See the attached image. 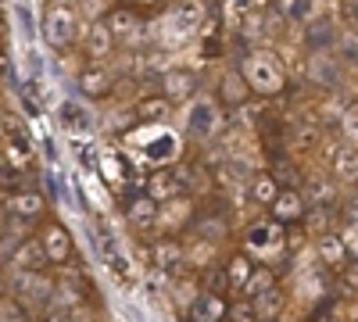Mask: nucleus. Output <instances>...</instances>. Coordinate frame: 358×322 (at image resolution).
Returning a JSON list of instances; mask_svg holds the SVG:
<instances>
[{
	"label": "nucleus",
	"mask_w": 358,
	"mask_h": 322,
	"mask_svg": "<svg viewBox=\"0 0 358 322\" xmlns=\"http://www.w3.org/2000/svg\"><path fill=\"white\" fill-rule=\"evenodd\" d=\"M241 75L248 90L258 97H280L287 90V68L273 50H251L241 65Z\"/></svg>",
	"instance_id": "nucleus-1"
},
{
	"label": "nucleus",
	"mask_w": 358,
	"mask_h": 322,
	"mask_svg": "<svg viewBox=\"0 0 358 322\" xmlns=\"http://www.w3.org/2000/svg\"><path fill=\"white\" fill-rule=\"evenodd\" d=\"M283 251H287V233L273 219L258 222L244 233V254L255 261H276V258H283Z\"/></svg>",
	"instance_id": "nucleus-2"
},
{
	"label": "nucleus",
	"mask_w": 358,
	"mask_h": 322,
	"mask_svg": "<svg viewBox=\"0 0 358 322\" xmlns=\"http://www.w3.org/2000/svg\"><path fill=\"white\" fill-rule=\"evenodd\" d=\"M76 29H79V18H76L72 8H65V4L47 8V15H43V40L50 47H69L79 36Z\"/></svg>",
	"instance_id": "nucleus-3"
},
{
	"label": "nucleus",
	"mask_w": 358,
	"mask_h": 322,
	"mask_svg": "<svg viewBox=\"0 0 358 322\" xmlns=\"http://www.w3.org/2000/svg\"><path fill=\"white\" fill-rule=\"evenodd\" d=\"M219 126V111H215V101L208 97H194L190 101V111H187V129L194 136H212Z\"/></svg>",
	"instance_id": "nucleus-4"
},
{
	"label": "nucleus",
	"mask_w": 358,
	"mask_h": 322,
	"mask_svg": "<svg viewBox=\"0 0 358 322\" xmlns=\"http://www.w3.org/2000/svg\"><path fill=\"white\" fill-rule=\"evenodd\" d=\"M162 97L172 104V101H194L197 97V79H194V72H187V68H169L165 72V79H162Z\"/></svg>",
	"instance_id": "nucleus-5"
},
{
	"label": "nucleus",
	"mask_w": 358,
	"mask_h": 322,
	"mask_svg": "<svg viewBox=\"0 0 358 322\" xmlns=\"http://www.w3.org/2000/svg\"><path fill=\"white\" fill-rule=\"evenodd\" d=\"M40 244H43V251H47V261H50V265H65L69 254H72V237H69V229L57 226V222L43 229Z\"/></svg>",
	"instance_id": "nucleus-6"
},
{
	"label": "nucleus",
	"mask_w": 358,
	"mask_h": 322,
	"mask_svg": "<svg viewBox=\"0 0 358 322\" xmlns=\"http://www.w3.org/2000/svg\"><path fill=\"white\" fill-rule=\"evenodd\" d=\"M273 208V222H294V219H305V212H308V204H305V197H301V190H280L276 193V200L268 204Z\"/></svg>",
	"instance_id": "nucleus-7"
},
{
	"label": "nucleus",
	"mask_w": 358,
	"mask_h": 322,
	"mask_svg": "<svg viewBox=\"0 0 358 322\" xmlns=\"http://www.w3.org/2000/svg\"><path fill=\"white\" fill-rule=\"evenodd\" d=\"M11 265H15V272H43V265H47V251H43L40 237L18 244L15 254H11Z\"/></svg>",
	"instance_id": "nucleus-8"
},
{
	"label": "nucleus",
	"mask_w": 358,
	"mask_h": 322,
	"mask_svg": "<svg viewBox=\"0 0 358 322\" xmlns=\"http://www.w3.org/2000/svg\"><path fill=\"white\" fill-rule=\"evenodd\" d=\"M308 79L319 82V86H337L344 75H341V61L337 54H326V50H315L312 61H308Z\"/></svg>",
	"instance_id": "nucleus-9"
},
{
	"label": "nucleus",
	"mask_w": 358,
	"mask_h": 322,
	"mask_svg": "<svg viewBox=\"0 0 358 322\" xmlns=\"http://www.w3.org/2000/svg\"><path fill=\"white\" fill-rule=\"evenodd\" d=\"M201 18H204V8L201 4H176L172 11H169V29L172 33H197V25H201Z\"/></svg>",
	"instance_id": "nucleus-10"
},
{
	"label": "nucleus",
	"mask_w": 358,
	"mask_h": 322,
	"mask_svg": "<svg viewBox=\"0 0 358 322\" xmlns=\"http://www.w3.org/2000/svg\"><path fill=\"white\" fill-rule=\"evenodd\" d=\"M229 315V305L219 298V294H201L194 305H190V319L194 322H222Z\"/></svg>",
	"instance_id": "nucleus-11"
},
{
	"label": "nucleus",
	"mask_w": 358,
	"mask_h": 322,
	"mask_svg": "<svg viewBox=\"0 0 358 322\" xmlns=\"http://www.w3.org/2000/svg\"><path fill=\"white\" fill-rule=\"evenodd\" d=\"M248 94H251V90H248L241 68H229V72L222 75V82H219V101H222L226 108H236V104L248 101Z\"/></svg>",
	"instance_id": "nucleus-12"
},
{
	"label": "nucleus",
	"mask_w": 358,
	"mask_h": 322,
	"mask_svg": "<svg viewBox=\"0 0 358 322\" xmlns=\"http://www.w3.org/2000/svg\"><path fill=\"white\" fill-rule=\"evenodd\" d=\"M176 193H179V180L172 172H165V168H158L151 180H147V197H151L158 208L162 204H169V200H176Z\"/></svg>",
	"instance_id": "nucleus-13"
},
{
	"label": "nucleus",
	"mask_w": 358,
	"mask_h": 322,
	"mask_svg": "<svg viewBox=\"0 0 358 322\" xmlns=\"http://www.w3.org/2000/svg\"><path fill=\"white\" fill-rule=\"evenodd\" d=\"M315 251H319L322 265H330V269L348 265V251H344V240L337 237V233H322V237L315 240Z\"/></svg>",
	"instance_id": "nucleus-14"
},
{
	"label": "nucleus",
	"mask_w": 358,
	"mask_h": 322,
	"mask_svg": "<svg viewBox=\"0 0 358 322\" xmlns=\"http://www.w3.org/2000/svg\"><path fill=\"white\" fill-rule=\"evenodd\" d=\"M108 29H111V36H115V40H136L143 25H140V18H136L133 11L115 8V11H111V18H108Z\"/></svg>",
	"instance_id": "nucleus-15"
},
{
	"label": "nucleus",
	"mask_w": 358,
	"mask_h": 322,
	"mask_svg": "<svg viewBox=\"0 0 358 322\" xmlns=\"http://www.w3.org/2000/svg\"><path fill=\"white\" fill-rule=\"evenodd\" d=\"M15 283H18V294L33 298V301H47V298H50V290H54L50 279H43V272H18Z\"/></svg>",
	"instance_id": "nucleus-16"
},
{
	"label": "nucleus",
	"mask_w": 358,
	"mask_h": 322,
	"mask_svg": "<svg viewBox=\"0 0 358 322\" xmlns=\"http://www.w3.org/2000/svg\"><path fill=\"white\" fill-rule=\"evenodd\" d=\"M251 276H255V261L248 254H236V258L226 261V279H229L233 290H241V294H244V286L251 283Z\"/></svg>",
	"instance_id": "nucleus-17"
},
{
	"label": "nucleus",
	"mask_w": 358,
	"mask_h": 322,
	"mask_svg": "<svg viewBox=\"0 0 358 322\" xmlns=\"http://www.w3.org/2000/svg\"><path fill=\"white\" fill-rule=\"evenodd\" d=\"M276 15L287 18V22H294V25H308L319 15V8L308 4V0H283V4H276Z\"/></svg>",
	"instance_id": "nucleus-18"
},
{
	"label": "nucleus",
	"mask_w": 358,
	"mask_h": 322,
	"mask_svg": "<svg viewBox=\"0 0 358 322\" xmlns=\"http://www.w3.org/2000/svg\"><path fill=\"white\" fill-rule=\"evenodd\" d=\"M136 119H147V122L165 126V122L172 119V104H169L165 97H143V101L136 104Z\"/></svg>",
	"instance_id": "nucleus-19"
},
{
	"label": "nucleus",
	"mask_w": 358,
	"mask_h": 322,
	"mask_svg": "<svg viewBox=\"0 0 358 322\" xmlns=\"http://www.w3.org/2000/svg\"><path fill=\"white\" fill-rule=\"evenodd\" d=\"M158 204L151 200V197H136L133 204H129V222L136 226V229H151V226H158Z\"/></svg>",
	"instance_id": "nucleus-20"
},
{
	"label": "nucleus",
	"mask_w": 358,
	"mask_h": 322,
	"mask_svg": "<svg viewBox=\"0 0 358 322\" xmlns=\"http://www.w3.org/2000/svg\"><path fill=\"white\" fill-rule=\"evenodd\" d=\"M111 47H115V36H111L108 22H94V25H90V33H86V50H90V57H104Z\"/></svg>",
	"instance_id": "nucleus-21"
},
{
	"label": "nucleus",
	"mask_w": 358,
	"mask_h": 322,
	"mask_svg": "<svg viewBox=\"0 0 358 322\" xmlns=\"http://www.w3.org/2000/svg\"><path fill=\"white\" fill-rule=\"evenodd\" d=\"M183 258H187L183 244H176V240H158V244H155V265L165 269V272L179 269V261H183Z\"/></svg>",
	"instance_id": "nucleus-22"
},
{
	"label": "nucleus",
	"mask_w": 358,
	"mask_h": 322,
	"mask_svg": "<svg viewBox=\"0 0 358 322\" xmlns=\"http://www.w3.org/2000/svg\"><path fill=\"white\" fill-rule=\"evenodd\" d=\"M265 22H268V11L265 8H244V15H241V36L244 40H251V43H258L265 33Z\"/></svg>",
	"instance_id": "nucleus-23"
},
{
	"label": "nucleus",
	"mask_w": 358,
	"mask_h": 322,
	"mask_svg": "<svg viewBox=\"0 0 358 322\" xmlns=\"http://www.w3.org/2000/svg\"><path fill=\"white\" fill-rule=\"evenodd\" d=\"M79 90L90 94V97H104V94H111V75L101 72V68H86L79 75Z\"/></svg>",
	"instance_id": "nucleus-24"
},
{
	"label": "nucleus",
	"mask_w": 358,
	"mask_h": 322,
	"mask_svg": "<svg viewBox=\"0 0 358 322\" xmlns=\"http://www.w3.org/2000/svg\"><path fill=\"white\" fill-rule=\"evenodd\" d=\"M11 212L18 219H36L43 212V193H33V190H22L11 197Z\"/></svg>",
	"instance_id": "nucleus-25"
},
{
	"label": "nucleus",
	"mask_w": 358,
	"mask_h": 322,
	"mask_svg": "<svg viewBox=\"0 0 358 322\" xmlns=\"http://www.w3.org/2000/svg\"><path fill=\"white\" fill-rule=\"evenodd\" d=\"M334 175H341V180H355L358 175V147H337L334 151Z\"/></svg>",
	"instance_id": "nucleus-26"
},
{
	"label": "nucleus",
	"mask_w": 358,
	"mask_h": 322,
	"mask_svg": "<svg viewBox=\"0 0 358 322\" xmlns=\"http://www.w3.org/2000/svg\"><path fill=\"white\" fill-rule=\"evenodd\" d=\"M276 193H280V183H276V175H255V183H251V197H255V204H273L276 200Z\"/></svg>",
	"instance_id": "nucleus-27"
},
{
	"label": "nucleus",
	"mask_w": 358,
	"mask_h": 322,
	"mask_svg": "<svg viewBox=\"0 0 358 322\" xmlns=\"http://www.w3.org/2000/svg\"><path fill=\"white\" fill-rule=\"evenodd\" d=\"M251 305H255V312H258V322H262V319H276V315H280V308H283V298H280V290L273 286V290H265L262 298H255Z\"/></svg>",
	"instance_id": "nucleus-28"
},
{
	"label": "nucleus",
	"mask_w": 358,
	"mask_h": 322,
	"mask_svg": "<svg viewBox=\"0 0 358 322\" xmlns=\"http://www.w3.org/2000/svg\"><path fill=\"white\" fill-rule=\"evenodd\" d=\"M301 197H305V204L326 208V204H330V197H334V186H330V180H312V183L301 190Z\"/></svg>",
	"instance_id": "nucleus-29"
},
{
	"label": "nucleus",
	"mask_w": 358,
	"mask_h": 322,
	"mask_svg": "<svg viewBox=\"0 0 358 322\" xmlns=\"http://www.w3.org/2000/svg\"><path fill=\"white\" fill-rule=\"evenodd\" d=\"M337 57L348 65H358V29H348V33H337Z\"/></svg>",
	"instance_id": "nucleus-30"
},
{
	"label": "nucleus",
	"mask_w": 358,
	"mask_h": 322,
	"mask_svg": "<svg viewBox=\"0 0 358 322\" xmlns=\"http://www.w3.org/2000/svg\"><path fill=\"white\" fill-rule=\"evenodd\" d=\"M276 286V279H273V272L268 269H255V276H251V283L244 286V298L248 301H255V298H262L265 290H273Z\"/></svg>",
	"instance_id": "nucleus-31"
},
{
	"label": "nucleus",
	"mask_w": 358,
	"mask_h": 322,
	"mask_svg": "<svg viewBox=\"0 0 358 322\" xmlns=\"http://www.w3.org/2000/svg\"><path fill=\"white\" fill-rule=\"evenodd\" d=\"M305 40H308V47H326V43H334V25H308V33H305Z\"/></svg>",
	"instance_id": "nucleus-32"
},
{
	"label": "nucleus",
	"mask_w": 358,
	"mask_h": 322,
	"mask_svg": "<svg viewBox=\"0 0 358 322\" xmlns=\"http://www.w3.org/2000/svg\"><path fill=\"white\" fill-rule=\"evenodd\" d=\"M0 322H29V315L15 298H0Z\"/></svg>",
	"instance_id": "nucleus-33"
},
{
	"label": "nucleus",
	"mask_w": 358,
	"mask_h": 322,
	"mask_svg": "<svg viewBox=\"0 0 358 322\" xmlns=\"http://www.w3.org/2000/svg\"><path fill=\"white\" fill-rule=\"evenodd\" d=\"M341 129H344V136H348L351 143H358V101L344 108V115H341Z\"/></svg>",
	"instance_id": "nucleus-34"
},
{
	"label": "nucleus",
	"mask_w": 358,
	"mask_h": 322,
	"mask_svg": "<svg viewBox=\"0 0 358 322\" xmlns=\"http://www.w3.org/2000/svg\"><path fill=\"white\" fill-rule=\"evenodd\" d=\"M229 319H233V322H258V312H255L251 301H241V305L229 308Z\"/></svg>",
	"instance_id": "nucleus-35"
},
{
	"label": "nucleus",
	"mask_w": 358,
	"mask_h": 322,
	"mask_svg": "<svg viewBox=\"0 0 358 322\" xmlns=\"http://www.w3.org/2000/svg\"><path fill=\"white\" fill-rule=\"evenodd\" d=\"M297 286H301L308 298H319L326 283H322V276H301V279H297Z\"/></svg>",
	"instance_id": "nucleus-36"
},
{
	"label": "nucleus",
	"mask_w": 358,
	"mask_h": 322,
	"mask_svg": "<svg viewBox=\"0 0 358 322\" xmlns=\"http://www.w3.org/2000/svg\"><path fill=\"white\" fill-rule=\"evenodd\" d=\"M62 115H65V126H69V129L86 126V122H83V111H79V108H72V104H65V108H62Z\"/></svg>",
	"instance_id": "nucleus-37"
},
{
	"label": "nucleus",
	"mask_w": 358,
	"mask_h": 322,
	"mask_svg": "<svg viewBox=\"0 0 358 322\" xmlns=\"http://www.w3.org/2000/svg\"><path fill=\"white\" fill-rule=\"evenodd\" d=\"M344 229H358V197L344 208Z\"/></svg>",
	"instance_id": "nucleus-38"
},
{
	"label": "nucleus",
	"mask_w": 358,
	"mask_h": 322,
	"mask_svg": "<svg viewBox=\"0 0 358 322\" xmlns=\"http://www.w3.org/2000/svg\"><path fill=\"white\" fill-rule=\"evenodd\" d=\"M341 240H344V251L348 254H358V229H344Z\"/></svg>",
	"instance_id": "nucleus-39"
},
{
	"label": "nucleus",
	"mask_w": 358,
	"mask_h": 322,
	"mask_svg": "<svg viewBox=\"0 0 358 322\" xmlns=\"http://www.w3.org/2000/svg\"><path fill=\"white\" fill-rule=\"evenodd\" d=\"M341 279H344V286H348V290H358V261H351L348 272H344Z\"/></svg>",
	"instance_id": "nucleus-40"
},
{
	"label": "nucleus",
	"mask_w": 358,
	"mask_h": 322,
	"mask_svg": "<svg viewBox=\"0 0 358 322\" xmlns=\"http://www.w3.org/2000/svg\"><path fill=\"white\" fill-rule=\"evenodd\" d=\"M315 140H319V133H315V129H305V133H297V147H301V151H308Z\"/></svg>",
	"instance_id": "nucleus-41"
},
{
	"label": "nucleus",
	"mask_w": 358,
	"mask_h": 322,
	"mask_svg": "<svg viewBox=\"0 0 358 322\" xmlns=\"http://www.w3.org/2000/svg\"><path fill=\"white\" fill-rule=\"evenodd\" d=\"M8 233V215H4V208H0V237Z\"/></svg>",
	"instance_id": "nucleus-42"
}]
</instances>
